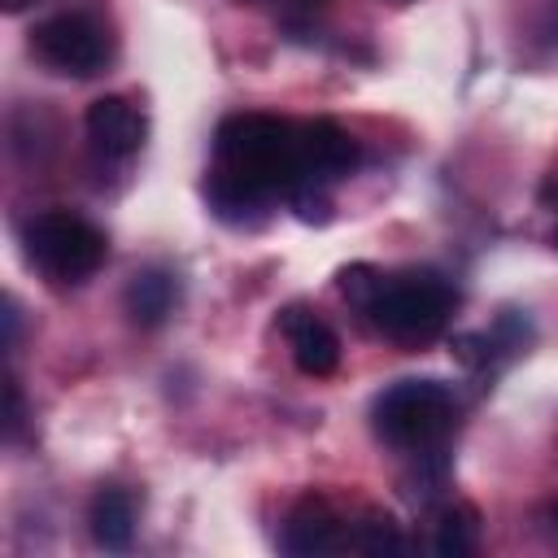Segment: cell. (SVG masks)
<instances>
[{
    "mask_svg": "<svg viewBox=\"0 0 558 558\" xmlns=\"http://www.w3.org/2000/svg\"><path fill=\"white\" fill-rule=\"evenodd\" d=\"M301 174V122L275 113H231L214 131V170L205 183L209 205L240 222L275 196H292Z\"/></svg>",
    "mask_w": 558,
    "mask_h": 558,
    "instance_id": "cell-1",
    "label": "cell"
},
{
    "mask_svg": "<svg viewBox=\"0 0 558 558\" xmlns=\"http://www.w3.org/2000/svg\"><path fill=\"white\" fill-rule=\"evenodd\" d=\"M453 283L436 270H379L371 283V296L362 301V314L392 340L418 344L432 340L449 314H453Z\"/></svg>",
    "mask_w": 558,
    "mask_h": 558,
    "instance_id": "cell-2",
    "label": "cell"
},
{
    "mask_svg": "<svg viewBox=\"0 0 558 558\" xmlns=\"http://www.w3.org/2000/svg\"><path fill=\"white\" fill-rule=\"evenodd\" d=\"M458 423V397L445 379H397L371 401V427L384 445L427 453L445 445Z\"/></svg>",
    "mask_w": 558,
    "mask_h": 558,
    "instance_id": "cell-3",
    "label": "cell"
},
{
    "mask_svg": "<svg viewBox=\"0 0 558 558\" xmlns=\"http://www.w3.org/2000/svg\"><path fill=\"white\" fill-rule=\"evenodd\" d=\"M22 240H26V257L52 283H83L109 257L105 231L96 222H87L83 214H70V209H48V214L31 218Z\"/></svg>",
    "mask_w": 558,
    "mask_h": 558,
    "instance_id": "cell-4",
    "label": "cell"
},
{
    "mask_svg": "<svg viewBox=\"0 0 558 558\" xmlns=\"http://www.w3.org/2000/svg\"><path fill=\"white\" fill-rule=\"evenodd\" d=\"M31 52L52 74H65V78H96L113 57L105 22L83 13V9H65V13L44 17L31 31Z\"/></svg>",
    "mask_w": 558,
    "mask_h": 558,
    "instance_id": "cell-5",
    "label": "cell"
},
{
    "mask_svg": "<svg viewBox=\"0 0 558 558\" xmlns=\"http://www.w3.org/2000/svg\"><path fill=\"white\" fill-rule=\"evenodd\" d=\"M357 161H362L357 140L344 126H336L327 118L301 122V174H305L301 187H327V183L353 174Z\"/></svg>",
    "mask_w": 558,
    "mask_h": 558,
    "instance_id": "cell-6",
    "label": "cell"
},
{
    "mask_svg": "<svg viewBox=\"0 0 558 558\" xmlns=\"http://www.w3.org/2000/svg\"><path fill=\"white\" fill-rule=\"evenodd\" d=\"M83 131L92 140L96 153L122 161V157H135L148 126H144V113L126 100V96H96L83 113Z\"/></svg>",
    "mask_w": 558,
    "mask_h": 558,
    "instance_id": "cell-7",
    "label": "cell"
},
{
    "mask_svg": "<svg viewBox=\"0 0 558 558\" xmlns=\"http://www.w3.org/2000/svg\"><path fill=\"white\" fill-rule=\"evenodd\" d=\"M279 331H283V340H288L292 362H296L301 375L323 379V375H331L340 366V340H336V331L310 305H288L279 314Z\"/></svg>",
    "mask_w": 558,
    "mask_h": 558,
    "instance_id": "cell-8",
    "label": "cell"
},
{
    "mask_svg": "<svg viewBox=\"0 0 558 558\" xmlns=\"http://www.w3.org/2000/svg\"><path fill=\"white\" fill-rule=\"evenodd\" d=\"M283 549L288 554H331V549H349V523L323 501V497H305L288 523H283Z\"/></svg>",
    "mask_w": 558,
    "mask_h": 558,
    "instance_id": "cell-9",
    "label": "cell"
},
{
    "mask_svg": "<svg viewBox=\"0 0 558 558\" xmlns=\"http://www.w3.org/2000/svg\"><path fill=\"white\" fill-rule=\"evenodd\" d=\"M179 301V279L161 266H144L126 279V292H122V305H126V318L135 327H161L170 318Z\"/></svg>",
    "mask_w": 558,
    "mask_h": 558,
    "instance_id": "cell-10",
    "label": "cell"
},
{
    "mask_svg": "<svg viewBox=\"0 0 558 558\" xmlns=\"http://www.w3.org/2000/svg\"><path fill=\"white\" fill-rule=\"evenodd\" d=\"M87 523H92L96 545H105V549H131V541H135V501L122 488H100L92 497Z\"/></svg>",
    "mask_w": 558,
    "mask_h": 558,
    "instance_id": "cell-11",
    "label": "cell"
},
{
    "mask_svg": "<svg viewBox=\"0 0 558 558\" xmlns=\"http://www.w3.org/2000/svg\"><path fill=\"white\" fill-rule=\"evenodd\" d=\"M432 549L445 558H466L480 549V510L466 501H453L436 514V532H432Z\"/></svg>",
    "mask_w": 558,
    "mask_h": 558,
    "instance_id": "cell-12",
    "label": "cell"
},
{
    "mask_svg": "<svg viewBox=\"0 0 558 558\" xmlns=\"http://www.w3.org/2000/svg\"><path fill=\"white\" fill-rule=\"evenodd\" d=\"M4 392H9V436H13V432L22 427V418H26V414H22V388H17V379H9Z\"/></svg>",
    "mask_w": 558,
    "mask_h": 558,
    "instance_id": "cell-13",
    "label": "cell"
},
{
    "mask_svg": "<svg viewBox=\"0 0 558 558\" xmlns=\"http://www.w3.org/2000/svg\"><path fill=\"white\" fill-rule=\"evenodd\" d=\"M0 4H4V13H22V9L35 4V0H0Z\"/></svg>",
    "mask_w": 558,
    "mask_h": 558,
    "instance_id": "cell-14",
    "label": "cell"
},
{
    "mask_svg": "<svg viewBox=\"0 0 558 558\" xmlns=\"http://www.w3.org/2000/svg\"><path fill=\"white\" fill-rule=\"evenodd\" d=\"M549 523H554V527H558V501H554V506H549Z\"/></svg>",
    "mask_w": 558,
    "mask_h": 558,
    "instance_id": "cell-15",
    "label": "cell"
},
{
    "mask_svg": "<svg viewBox=\"0 0 558 558\" xmlns=\"http://www.w3.org/2000/svg\"><path fill=\"white\" fill-rule=\"evenodd\" d=\"M554 244H558V227H554Z\"/></svg>",
    "mask_w": 558,
    "mask_h": 558,
    "instance_id": "cell-16",
    "label": "cell"
}]
</instances>
